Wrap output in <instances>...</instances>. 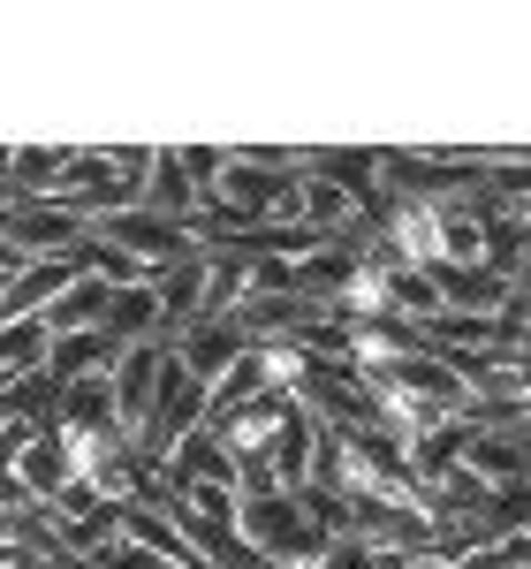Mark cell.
Segmentation results:
<instances>
[{"label":"cell","instance_id":"cell-6","mask_svg":"<svg viewBox=\"0 0 531 569\" xmlns=\"http://www.w3.org/2000/svg\"><path fill=\"white\" fill-rule=\"evenodd\" d=\"M425 281H433L441 311H455V319H493L509 297H524L517 281H493L487 266H425Z\"/></svg>","mask_w":531,"mask_h":569},{"label":"cell","instance_id":"cell-11","mask_svg":"<svg viewBox=\"0 0 531 569\" xmlns=\"http://www.w3.org/2000/svg\"><path fill=\"white\" fill-rule=\"evenodd\" d=\"M53 426L69 440H91L114 426V388H107V372H84V380H69L61 402H53Z\"/></svg>","mask_w":531,"mask_h":569},{"label":"cell","instance_id":"cell-8","mask_svg":"<svg viewBox=\"0 0 531 569\" xmlns=\"http://www.w3.org/2000/svg\"><path fill=\"white\" fill-rule=\"evenodd\" d=\"M99 335H107V350L168 342V335H160V297H152V281H130V289H114V297H107V311H99Z\"/></svg>","mask_w":531,"mask_h":569},{"label":"cell","instance_id":"cell-12","mask_svg":"<svg viewBox=\"0 0 531 569\" xmlns=\"http://www.w3.org/2000/svg\"><path fill=\"white\" fill-rule=\"evenodd\" d=\"M455 463L479 486H524V433H463Z\"/></svg>","mask_w":531,"mask_h":569},{"label":"cell","instance_id":"cell-5","mask_svg":"<svg viewBox=\"0 0 531 569\" xmlns=\"http://www.w3.org/2000/svg\"><path fill=\"white\" fill-rule=\"evenodd\" d=\"M61 176H69V144H8L0 206H46L61 198Z\"/></svg>","mask_w":531,"mask_h":569},{"label":"cell","instance_id":"cell-9","mask_svg":"<svg viewBox=\"0 0 531 569\" xmlns=\"http://www.w3.org/2000/svg\"><path fill=\"white\" fill-rule=\"evenodd\" d=\"M152 297H160V335H182L190 319H206V251L152 273Z\"/></svg>","mask_w":531,"mask_h":569},{"label":"cell","instance_id":"cell-3","mask_svg":"<svg viewBox=\"0 0 531 569\" xmlns=\"http://www.w3.org/2000/svg\"><path fill=\"white\" fill-rule=\"evenodd\" d=\"M84 236L91 228L69 213V206H53V198H46V206H8V213H0V251H8L16 266L23 259H77Z\"/></svg>","mask_w":531,"mask_h":569},{"label":"cell","instance_id":"cell-2","mask_svg":"<svg viewBox=\"0 0 531 569\" xmlns=\"http://www.w3.org/2000/svg\"><path fill=\"white\" fill-rule=\"evenodd\" d=\"M91 236L99 243H114L122 259L152 281V273H168V266L182 259H198V243H190V228L182 220H160V213H144V206H130V213H107V220H91Z\"/></svg>","mask_w":531,"mask_h":569},{"label":"cell","instance_id":"cell-10","mask_svg":"<svg viewBox=\"0 0 531 569\" xmlns=\"http://www.w3.org/2000/svg\"><path fill=\"white\" fill-rule=\"evenodd\" d=\"M107 297H114V289H107L99 273H77V281H69V289H61V297L39 311L46 342H61V335H99V311H107Z\"/></svg>","mask_w":531,"mask_h":569},{"label":"cell","instance_id":"cell-7","mask_svg":"<svg viewBox=\"0 0 531 569\" xmlns=\"http://www.w3.org/2000/svg\"><path fill=\"white\" fill-rule=\"evenodd\" d=\"M8 471H16V486H23V493L46 509L61 486L77 479V448H69V433H61V426H39V433L23 440V456H16Z\"/></svg>","mask_w":531,"mask_h":569},{"label":"cell","instance_id":"cell-14","mask_svg":"<svg viewBox=\"0 0 531 569\" xmlns=\"http://www.w3.org/2000/svg\"><path fill=\"white\" fill-rule=\"evenodd\" d=\"M114 350H107V335H61V342H46V380L53 388H69V380H84V372H107Z\"/></svg>","mask_w":531,"mask_h":569},{"label":"cell","instance_id":"cell-4","mask_svg":"<svg viewBox=\"0 0 531 569\" xmlns=\"http://www.w3.org/2000/svg\"><path fill=\"white\" fill-rule=\"evenodd\" d=\"M168 350H176V365L190 372V380H198V388H213L228 365L251 350V335H243V327H236V319L221 311V319H190L182 335H168Z\"/></svg>","mask_w":531,"mask_h":569},{"label":"cell","instance_id":"cell-15","mask_svg":"<svg viewBox=\"0 0 531 569\" xmlns=\"http://www.w3.org/2000/svg\"><path fill=\"white\" fill-rule=\"evenodd\" d=\"M176 152V168H182V182L198 190V206H206V190L221 182V168H228V144H168Z\"/></svg>","mask_w":531,"mask_h":569},{"label":"cell","instance_id":"cell-16","mask_svg":"<svg viewBox=\"0 0 531 569\" xmlns=\"http://www.w3.org/2000/svg\"><path fill=\"white\" fill-rule=\"evenodd\" d=\"M311 569H372V539H357V531H334L327 547H319V562Z\"/></svg>","mask_w":531,"mask_h":569},{"label":"cell","instance_id":"cell-1","mask_svg":"<svg viewBox=\"0 0 531 569\" xmlns=\"http://www.w3.org/2000/svg\"><path fill=\"white\" fill-rule=\"evenodd\" d=\"M236 539H243L266 569H311L319 547H327V539L304 525L297 493H236Z\"/></svg>","mask_w":531,"mask_h":569},{"label":"cell","instance_id":"cell-13","mask_svg":"<svg viewBox=\"0 0 531 569\" xmlns=\"http://www.w3.org/2000/svg\"><path fill=\"white\" fill-rule=\"evenodd\" d=\"M137 206L160 213V220H182V228H190V213H198V190L182 182V168H176L168 144H152V168H144V198H137Z\"/></svg>","mask_w":531,"mask_h":569}]
</instances>
